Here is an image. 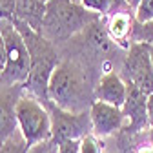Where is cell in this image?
<instances>
[{
  "mask_svg": "<svg viewBox=\"0 0 153 153\" xmlns=\"http://www.w3.org/2000/svg\"><path fill=\"white\" fill-rule=\"evenodd\" d=\"M13 22L18 27V31H20L24 42L27 46V51H29V59H31V69H29L27 82L24 84V89L40 102H48L49 100L48 88H49L51 75L56 69V66L60 64L59 56H56V49L53 42H49L40 33L33 31L27 24L16 22V20Z\"/></svg>",
  "mask_w": 153,
  "mask_h": 153,
  "instance_id": "obj_1",
  "label": "cell"
},
{
  "mask_svg": "<svg viewBox=\"0 0 153 153\" xmlns=\"http://www.w3.org/2000/svg\"><path fill=\"white\" fill-rule=\"evenodd\" d=\"M48 97L55 106L69 113H84L95 102L84 71L71 62H60L56 66L49 80Z\"/></svg>",
  "mask_w": 153,
  "mask_h": 153,
  "instance_id": "obj_2",
  "label": "cell"
},
{
  "mask_svg": "<svg viewBox=\"0 0 153 153\" xmlns=\"http://www.w3.org/2000/svg\"><path fill=\"white\" fill-rule=\"evenodd\" d=\"M99 20V15L89 13L75 0H49L46 4V15L42 20L40 35L49 42L73 36Z\"/></svg>",
  "mask_w": 153,
  "mask_h": 153,
  "instance_id": "obj_3",
  "label": "cell"
},
{
  "mask_svg": "<svg viewBox=\"0 0 153 153\" xmlns=\"http://www.w3.org/2000/svg\"><path fill=\"white\" fill-rule=\"evenodd\" d=\"M16 120L18 131L24 137L27 149L51 140V119L46 106L29 95L26 89L16 102Z\"/></svg>",
  "mask_w": 153,
  "mask_h": 153,
  "instance_id": "obj_4",
  "label": "cell"
},
{
  "mask_svg": "<svg viewBox=\"0 0 153 153\" xmlns=\"http://www.w3.org/2000/svg\"><path fill=\"white\" fill-rule=\"evenodd\" d=\"M0 33L6 42V68L2 71V76L7 86H24L31 69L27 46L11 18H0Z\"/></svg>",
  "mask_w": 153,
  "mask_h": 153,
  "instance_id": "obj_5",
  "label": "cell"
},
{
  "mask_svg": "<svg viewBox=\"0 0 153 153\" xmlns=\"http://www.w3.org/2000/svg\"><path fill=\"white\" fill-rule=\"evenodd\" d=\"M51 119V142L60 144L64 140H80L86 135H91V119L89 111L84 113H69L55 106L51 100L42 102Z\"/></svg>",
  "mask_w": 153,
  "mask_h": 153,
  "instance_id": "obj_6",
  "label": "cell"
},
{
  "mask_svg": "<svg viewBox=\"0 0 153 153\" xmlns=\"http://www.w3.org/2000/svg\"><path fill=\"white\" fill-rule=\"evenodd\" d=\"M122 80L129 82L139 88L148 97L153 95V66H151V55L149 44L144 42H131L128 55L122 60L120 73Z\"/></svg>",
  "mask_w": 153,
  "mask_h": 153,
  "instance_id": "obj_7",
  "label": "cell"
},
{
  "mask_svg": "<svg viewBox=\"0 0 153 153\" xmlns=\"http://www.w3.org/2000/svg\"><path fill=\"white\" fill-rule=\"evenodd\" d=\"M133 27H135V11L129 7L128 0H113V6L108 13V20L104 26L109 40L129 49Z\"/></svg>",
  "mask_w": 153,
  "mask_h": 153,
  "instance_id": "obj_8",
  "label": "cell"
},
{
  "mask_svg": "<svg viewBox=\"0 0 153 153\" xmlns=\"http://www.w3.org/2000/svg\"><path fill=\"white\" fill-rule=\"evenodd\" d=\"M89 119H91L93 135L99 139H106V137L115 135L119 129L124 128V120H126L120 108L100 102V100H95L91 104Z\"/></svg>",
  "mask_w": 153,
  "mask_h": 153,
  "instance_id": "obj_9",
  "label": "cell"
},
{
  "mask_svg": "<svg viewBox=\"0 0 153 153\" xmlns=\"http://www.w3.org/2000/svg\"><path fill=\"white\" fill-rule=\"evenodd\" d=\"M128 86V95H126V102L120 108L122 115L126 119V131L128 133H140L144 129L149 128L148 122V95L142 93L139 88H135L133 84L126 82Z\"/></svg>",
  "mask_w": 153,
  "mask_h": 153,
  "instance_id": "obj_10",
  "label": "cell"
},
{
  "mask_svg": "<svg viewBox=\"0 0 153 153\" xmlns=\"http://www.w3.org/2000/svg\"><path fill=\"white\" fill-rule=\"evenodd\" d=\"M24 93V86H4L0 88V146H4L18 131L16 102Z\"/></svg>",
  "mask_w": 153,
  "mask_h": 153,
  "instance_id": "obj_11",
  "label": "cell"
},
{
  "mask_svg": "<svg viewBox=\"0 0 153 153\" xmlns=\"http://www.w3.org/2000/svg\"><path fill=\"white\" fill-rule=\"evenodd\" d=\"M95 100H100L111 106L122 108L126 102V95H128V86L122 80V76L115 71H106L100 75V79L93 89Z\"/></svg>",
  "mask_w": 153,
  "mask_h": 153,
  "instance_id": "obj_12",
  "label": "cell"
},
{
  "mask_svg": "<svg viewBox=\"0 0 153 153\" xmlns=\"http://www.w3.org/2000/svg\"><path fill=\"white\" fill-rule=\"evenodd\" d=\"M44 15H46L44 0H15V18L13 20L27 24L36 33H40V29H42Z\"/></svg>",
  "mask_w": 153,
  "mask_h": 153,
  "instance_id": "obj_13",
  "label": "cell"
},
{
  "mask_svg": "<svg viewBox=\"0 0 153 153\" xmlns=\"http://www.w3.org/2000/svg\"><path fill=\"white\" fill-rule=\"evenodd\" d=\"M27 151H29L27 144L20 135V131H16L4 146H0V153H27Z\"/></svg>",
  "mask_w": 153,
  "mask_h": 153,
  "instance_id": "obj_14",
  "label": "cell"
},
{
  "mask_svg": "<svg viewBox=\"0 0 153 153\" xmlns=\"http://www.w3.org/2000/svg\"><path fill=\"white\" fill-rule=\"evenodd\" d=\"M80 6L84 9H88L89 13H95V15H108L111 6H113V0H79Z\"/></svg>",
  "mask_w": 153,
  "mask_h": 153,
  "instance_id": "obj_15",
  "label": "cell"
},
{
  "mask_svg": "<svg viewBox=\"0 0 153 153\" xmlns=\"http://www.w3.org/2000/svg\"><path fill=\"white\" fill-rule=\"evenodd\" d=\"M135 20L139 24L153 22V0H140L135 9Z\"/></svg>",
  "mask_w": 153,
  "mask_h": 153,
  "instance_id": "obj_16",
  "label": "cell"
},
{
  "mask_svg": "<svg viewBox=\"0 0 153 153\" xmlns=\"http://www.w3.org/2000/svg\"><path fill=\"white\" fill-rule=\"evenodd\" d=\"M79 153H102V142H99V137L86 135L84 139H80V146H79Z\"/></svg>",
  "mask_w": 153,
  "mask_h": 153,
  "instance_id": "obj_17",
  "label": "cell"
},
{
  "mask_svg": "<svg viewBox=\"0 0 153 153\" xmlns=\"http://www.w3.org/2000/svg\"><path fill=\"white\" fill-rule=\"evenodd\" d=\"M80 140H64L56 144V153H79Z\"/></svg>",
  "mask_w": 153,
  "mask_h": 153,
  "instance_id": "obj_18",
  "label": "cell"
},
{
  "mask_svg": "<svg viewBox=\"0 0 153 153\" xmlns=\"http://www.w3.org/2000/svg\"><path fill=\"white\" fill-rule=\"evenodd\" d=\"M4 68H6V42L2 33H0V73L4 71Z\"/></svg>",
  "mask_w": 153,
  "mask_h": 153,
  "instance_id": "obj_19",
  "label": "cell"
},
{
  "mask_svg": "<svg viewBox=\"0 0 153 153\" xmlns=\"http://www.w3.org/2000/svg\"><path fill=\"white\" fill-rule=\"evenodd\" d=\"M148 122H149V128L153 129V95L148 97Z\"/></svg>",
  "mask_w": 153,
  "mask_h": 153,
  "instance_id": "obj_20",
  "label": "cell"
},
{
  "mask_svg": "<svg viewBox=\"0 0 153 153\" xmlns=\"http://www.w3.org/2000/svg\"><path fill=\"white\" fill-rule=\"evenodd\" d=\"M139 2H140V0H128V4H129V7H131L133 11H135V9H137V6H139Z\"/></svg>",
  "mask_w": 153,
  "mask_h": 153,
  "instance_id": "obj_21",
  "label": "cell"
},
{
  "mask_svg": "<svg viewBox=\"0 0 153 153\" xmlns=\"http://www.w3.org/2000/svg\"><path fill=\"white\" fill-rule=\"evenodd\" d=\"M149 55H151V66H153V44H149Z\"/></svg>",
  "mask_w": 153,
  "mask_h": 153,
  "instance_id": "obj_22",
  "label": "cell"
},
{
  "mask_svg": "<svg viewBox=\"0 0 153 153\" xmlns=\"http://www.w3.org/2000/svg\"><path fill=\"white\" fill-rule=\"evenodd\" d=\"M44 2H46V4H48V2H49V0H44Z\"/></svg>",
  "mask_w": 153,
  "mask_h": 153,
  "instance_id": "obj_23",
  "label": "cell"
}]
</instances>
